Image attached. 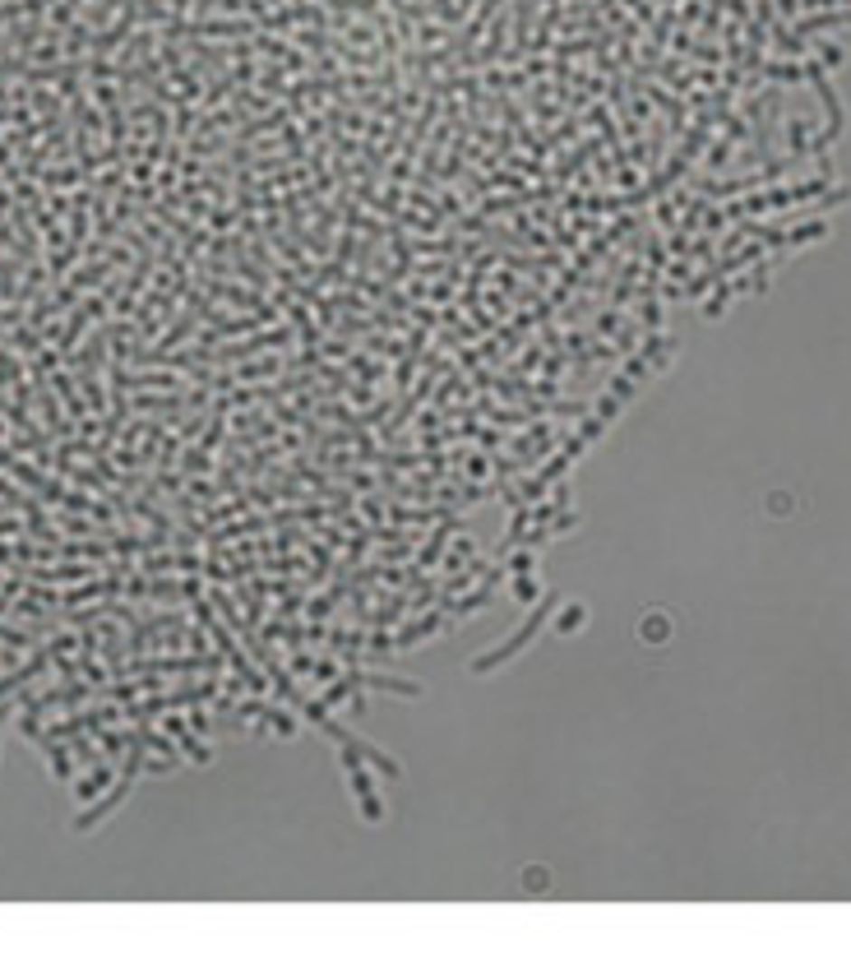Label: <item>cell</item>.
Listing matches in <instances>:
<instances>
[{
	"instance_id": "cell-2",
	"label": "cell",
	"mask_w": 851,
	"mask_h": 953,
	"mask_svg": "<svg viewBox=\"0 0 851 953\" xmlns=\"http://www.w3.org/2000/svg\"><path fill=\"white\" fill-rule=\"evenodd\" d=\"M343 764H347V778H352V791H356V801H361V815H366L371 824H380V819H384V806L375 801V791H371V782H366V773H361V769L352 764V754H343Z\"/></svg>"
},
{
	"instance_id": "cell-6",
	"label": "cell",
	"mask_w": 851,
	"mask_h": 953,
	"mask_svg": "<svg viewBox=\"0 0 851 953\" xmlns=\"http://www.w3.org/2000/svg\"><path fill=\"white\" fill-rule=\"evenodd\" d=\"M514 592H518V602H537V598H542V583H537V579H518Z\"/></svg>"
},
{
	"instance_id": "cell-3",
	"label": "cell",
	"mask_w": 851,
	"mask_h": 953,
	"mask_svg": "<svg viewBox=\"0 0 851 953\" xmlns=\"http://www.w3.org/2000/svg\"><path fill=\"white\" fill-rule=\"evenodd\" d=\"M126 787H130V773H126V778H120V782H116V787L107 791V797L98 801V806H89L84 815H79V819H74V828H79V833H89L93 824H102V819H107V815H111L116 806H120V797H126Z\"/></svg>"
},
{
	"instance_id": "cell-7",
	"label": "cell",
	"mask_w": 851,
	"mask_h": 953,
	"mask_svg": "<svg viewBox=\"0 0 851 953\" xmlns=\"http://www.w3.org/2000/svg\"><path fill=\"white\" fill-rule=\"evenodd\" d=\"M514 570H518V574H528V570H533V555H528V551H518V561H514Z\"/></svg>"
},
{
	"instance_id": "cell-4",
	"label": "cell",
	"mask_w": 851,
	"mask_h": 953,
	"mask_svg": "<svg viewBox=\"0 0 851 953\" xmlns=\"http://www.w3.org/2000/svg\"><path fill=\"white\" fill-rule=\"evenodd\" d=\"M583 625H588V607H564V611H560V620H555V629H560V634H579Z\"/></svg>"
},
{
	"instance_id": "cell-8",
	"label": "cell",
	"mask_w": 851,
	"mask_h": 953,
	"mask_svg": "<svg viewBox=\"0 0 851 953\" xmlns=\"http://www.w3.org/2000/svg\"><path fill=\"white\" fill-rule=\"evenodd\" d=\"M10 708H14V703H0V727H5V718H10Z\"/></svg>"
},
{
	"instance_id": "cell-1",
	"label": "cell",
	"mask_w": 851,
	"mask_h": 953,
	"mask_svg": "<svg viewBox=\"0 0 851 953\" xmlns=\"http://www.w3.org/2000/svg\"><path fill=\"white\" fill-rule=\"evenodd\" d=\"M546 607H551V602H546ZM546 607H542V611H533L528 620H523V625H518V634H514V639H505V644H496V648H486L481 657H472V671H477V676H486V671H491L496 662H505V657H514V653H518L523 644H528V639H533V634L542 629V620H546Z\"/></svg>"
},
{
	"instance_id": "cell-5",
	"label": "cell",
	"mask_w": 851,
	"mask_h": 953,
	"mask_svg": "<svg viewBox=\"0 0 851 953\" xmlns=\"http://www.w3.org/2000/svg\"><path fill=\"white\" fill-rule=\"evenodd\" d=\"M107 778H111V769H107V764H98L89 782H79V787H74V797H79V801H89V797H98V791L107 787Z\"/></svg>"
}]
</instances>
